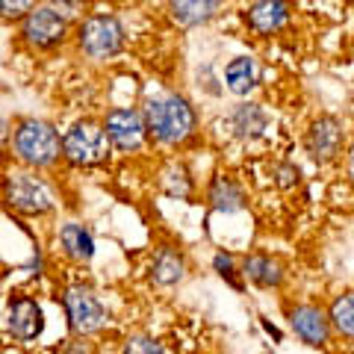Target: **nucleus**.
<instances>
[{
	"instance_id": "19",
	"label": "nucleus",
	"mask_w": 354,
	"mask_h": 354,
	"mask_svg": "<svg viewBox=\"0 0 354 354\" xmlns=\"http://www.w3.org/2000/svg\"><path fill=\"white\" fill-rule=\"evenodd\" d=\"M242 274L251 281L263 286V290H272V286H281L283 281V272L281 266L274 263L272 257H263V254H251V257L242 260Z\"/></svg>"
},
{
	"instance_id": "7",
	"label": "nucleus",
	"mask_w": 354,
	"mask_h": 354,
	"mask_svg": "<svg viewBox=\"0 0 354 354\" xmlns=\"http://www.w3.org/2000/svg\"><path fill=\"white\" fill-rule=\"evenodd\" d=\"M62 307H65L68 325L77 337L97 334V330L106 325V307L88 286H71V290L62 295Z\"/></svg>"
},
{
	"instance_id": "15",
	"label": "nucleus",
	"mask_w": 354,
	"mask_h": 354,
	"mask_svg": "<svg viewBox=\"0 0 354 354\" xmlns=\"http://www.w3.org/2000/svg\"><path fill=\"white\" fill-rule=\"evenodd\" d=\"M207 201L216 213H239L245 207V192L242 186L227 174H216L207 186Z\"/></svg>"
},
{
	"instance_id": "6",
	"label": "nucleus",
	"mask_w": 354,
	"mask_h": 354,
	"mask_svg": "<svg viewBox=\"0 0 354 354\" xmlns=\"http://www.w3.org/2000/svg\"><path fill=\"white\" fill-rule=\"evenodd\" d=\"M21 39L36 50H53L68 39V18L57 12L53 6H32L21 18Z\"/></svg>"
},
{
	"instance_id": "8",
	"label": "nucleus",
	"mask_w": 354,
	"mask_h": 354,
	"mask_svg": "<svg viewBox=\"0 0 354 354\" xmlns=\"http://www.w3.org/2000/svg\"><path fill=\"white\" fill-rule=\"evenodd\" d=\"M104 130H106V139L115 151H139L145 145V136H148V127H145V115L136 113L133 106H118V109H109L106 118H104Z\"/></svg>"
},
{
	"instance_id": "4",
	"label": "nucleus",
	"mask_w": 354,
	"mask_h": 354,
	"mask_svg": "<svg viewBox=\"0 0 354 354\" xmlns=\"http://www.w3.org/2000/svg\"><path fill=\"white\" fill-rule=\"evenodd\" d=\"M77 48L83 57L92 62H104L113 59L124 48V27L115 15H88L80 27H77Z\"/></svg>"
},
{
	"instance_id": "22",
	"label": "nucleus",
	"mask_w": 354,
	"mask_h": 354,
	"mask_svg": "<svg viewBox=\"0 0 354 354\" xmlns=\"http://www.w3.org/2000/svg\"><path fill=\"white\" fill-rule=\"evenodd\" d=\"M121 354H165L162 346L153 337L145 334H136V337H127L124 346H121Z\"/></svg>"
},
{
	"instance_id": "18",
	"label": "nucleus",
	"mask_w": 354,
	"mask_h": 354,
	"mask_svg": "<svg viewBox=\"0 0 354 354\" xmlns=\"http://www.w3.org/2000/svg\"><path fill=\"white\" fill-rule=\"evenodd\" d=\"M59 245L65 251V257H71L77 263H88L95 257V239L83 225H77V221H65L59 227Z\"/></svg>"
},
{
	"instance_id": "23",
	"label": "nucleus",
	"mask_w": 354,
	"mask_h": 354,
	"mask_svg": "<svg viewBox=\"0 0 354 354\" xmlns=\"http://www.w3.org/2000/svg\"><path fill=\"white\" fill-rule=\"evenodd\" d=\"M32 6H36V0H0V18L3 21H21Z\"/></svg>"
},
{
	"instance_id": "20",
	"label": "nucleus",
	"mask_w": 354,
	"mask_h": 354,
	"mask_svg": "<svg viewBox=\"0 0 354 354\" xmlns=\"http://www.w3.org/2000/svg\"><path fill=\"white\" fill-rule=\"evenodd\" d=\"M330 322L339 330L342 337H354V292L339 295L334 304H330Z\"/></svg>"
},
{
	"instance_id": "27",
	"label": "nucleus",
	"mask_w": 354,
	"mask_h": 354,
	"mask_svg": "<svg viewBox=\"0 0 354 354\" xmlns=\"http://www.w3.org/2000/svg\"><path fill=\"white\" fill-rule=\"evenodd\" d=\"M6 133V121H3V115H0V136Z\"/></svg>"
},
{
	"instance_id": "9",
	"label": "nucleus",
	"mask_w": 354,
	"mask_h": 354,
	"mask_svg": "<svg viewBox=\"0 0 354 354\" xmlns=\"http://www.w3.org/2000/svg\"><path fill=\"white\" fill-rule=\"evenodd\" d=\"M342 142H346V127L334 115H322L310 124L304 136V148L316 162H330L339 153Z\"/></svg>"
},
{
	"instance_id": "10",
	"label": "nucleus",
	"mask_w": 354,
	"mask_h": 354,
	"mask_svg": "<svg viewBox=\"0 0 354 354\" xmlns=\"http://www.w3.org/2000/svg\"><path fill=\"white\" fill-rule=\"evenodd\" d=\"M6 325H9V334L21 342H32L41 337L44 330V313H41V304L30 295H18L9 301V316H6Z\"/></svg>"
},
{
	"instance_id": "28",
	"label": "nucleus",
	"mask_w": 354,
	"mask_h": 354,
	"mask_svg": "<svg viewBox=\"0 0 354 354\" xmlns=\"http://www.w3.org/2000/svg\"><path fill=\"white\" fill-rule=\"evenodd\" d=\"M351 3H354V0H351Z\"/></svg>"
},
{
	"instance_id": "11",
	"label": "nucleus",
	"mask_w": 354,
	"mask_h": 354,
	"mask_svg": "<svg viewBox=\"0 0 354 354\" xmlns=\"http://www.w3.org/2000/svg\"><path fill=\"white\" fill-rule=\"evenodd\" d=\"M292 18L290 0H254L245 9V24L257 32V36H274L281 32Z\"/></svg>"
},
{
	"instance_id": "14",
	"label": "nucleus",
	"mask_w": 354,
	"mask_h": 354,
	"mask_svg": "<svg viewBox=\"0 0 354 354\" xmlns=\"http://www.w3.org/2000/svg\"><path fill=\"white\" fill-rule=\"evenodd\" d=\"M186 278V260L174 245H160L151 260V281L157 286H177Z\"/></svg>"
},
{
	"instance_id": "26",
	"label": "nucleus",
	"mask_w": 354,
	"mask_h": 354,
	"mask_svg": "<svg viewBox=\"0 0 354 354\" xmlns=\"http://www.w3.org/2000/svg\"><path fill=\"white\" fill-rule=\"evenodd\" d=\"M274 174H278V186H283V189H290V186L298 183V169H295V165H290V162L278 165V169H274Z\"/></svg>"
},
{
	"instance_id": "16",
	"label": "nucleus",
	"mask_w": 354,
	"mask_h": 354,
	"mask_svg": "<svg viewBox=\"0 0 354 354\" xmlns=\"http://www.w3.org/2000/svg\"><path fill=\"white\" fill-rule=\"evenodd\" d=\"M230 130H234V136L236 139H260L263 133H266V127H269V115L263 113V106L260 104H251V101H245V104H239L234 113H230Z\"/></svg>"
},
{
	"instance_id": "5",
	"label": "nucleus",
	"mask_w": 354,
	"mask_h": 354,
	"mask_svg": "<svg viewBox=\"0 0 354 354\" xmlns=\"http://www.w3.org/2000/svg\"><path fill=\"white\" fill-rule=\"evenodd\" d=\"M3 198L6 204L24 216H44L53 209V192L41 177L30 171H15L6 177L3 183Z\"/></svg>"
},
{
	"instance_id": "1",
	"label": "nucleus",
	"mask_w": 354,
	"mask_h": 354,
	"mask_svg": "<svg viewBox=\"0 0 354 354\" xmlns=\"http://www.w3.org/2000/svg\"><path fill=\"white\" fill-rule=\"evenodd\" d=\"M145 127L162 145H180L195 130V109L183 95L153 97L145 106Z\"/></svg>"
},
{
	"instance_id": "12",
	"label": "nucleus",
	"mask_w": 354,
	"mask_h": 354,
	"mask_svg": "<svg viewBox=\"0 0 354 354\" xmlns=\"http://www.w3.org/2000/svg\"><path fill=\"white\" fill-rule=\"evenodd\" d=\"M328 322L330 319L319 307L301 304L290 313V325L298 334V339H304L307 346H325L328 342Z\"/></svg>"
},
{
	"instance_id": "21",
	"label": "nucleus",
	"mask_w": 354,
	"mask_h": 354,
	"mask_svg": "<svg viewBox=\"0 0 354 354\" xmlns=\"http://www.w3.org/2000/svg\"><path fill=\"white\" fill-rule=\"evenodd\" d=\"M162 189H165V195L177 198V201L189 198L192 195V177H189V171H186L183 165H171V169L165 171V177H162Z\"/></svg>"
},
{
	"instance_id": "17",
	"label": "nucleus",
	"mask_w": 354,
	"mask_h": 354,
	"mask_svg": "<svg viewBox=\"0 0 354 354\" xmlns=\"http://www.w3.org/2000/svg\"><path fill=\"white\" fill-rule=\"evenodd\" d=\"M257 83H260V68H257V62H254L251 57H234L227 62V68H225L227 92L245 97V95H251L254 88H257Z\"/></svg>"
},
{
	"instance_id": "24",
	"label": "nucleus",
	"mask_w": 354,
	"mask_h": 354,
	"mask_svg": "<svg viewBox=\"0 0 354 354\" xmlns=\"http://www.w3.org/2000/svg\"><path fill=\"white\" fill-rule=\"evenodd\" d=\"M213 269L221 274V278H225L230 286H236V290H239V281H236V269H234V257H230V254H216V257H213Z\"/></svg>"
},
{
	"instance_id": "13",
	"label": "nucleus",
	"mask_w": 354,
	"mask_h": 354,
	"mask_svg": "<svg viewBox=\"0 0 354 354\" xmlns=\"http://www.w3.org/2000/svg\"><path fill=\"white\" fill-rule=\"evenodd\" d=\"M221 9V0H169V15L177 27H204Z\"/></svg>"
},
{
	"instance_id": "3",
	"label": "nucleus",
	"mask_w": 354,
	"mask_h": 354,
	"mask_svg": "<svg viewBox=\"0 0 354 354\" xmlns=\"http://www.w3.org/2000/svg\"><path fill=\"white\" fill-rule=\"evenodd\" d=\"M109 139L104 124L95 118H80L68 127L62 136V157L77 169H88V165H101L109 157Z\"/></svg>"
},
{
	"instance_id": "2",
	"label": "nucleus",
	"mask_w": 354,
	"mask_h": 354,
	"mask_svg": "<svg viewBox=\"0 0 354 354\" xmlns=\"http://www.w3.org/2000/svg\"><path fill=\"white\" fill-rule=\"evenodd\" d=\"M12 151L30 169H50L62 157L59 130L41 118H21L12 130Z\"/></svg>"
},
{
	"instance_id": "25",
	"label": "nucleus",
	"mask_w": 354,
	"mask_h": 354,
	"mask_svg": "<svg viewBox=\"0 0 354 354\" xmlns=\"http://www.w3.org/2000/svg\"><path fill=\"white\" fill-rule=\"evenodd\" d=\"M48 6H53L57 12H62L65 18H74L77 12H83L86 0H48Z\"/></svg>"
}]
</instances>
